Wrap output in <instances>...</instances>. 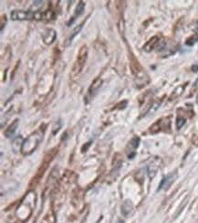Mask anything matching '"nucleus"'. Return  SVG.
<instances>
[{
    "mask_svg": "<svg viewBox=\"0 0 198 223\" xmlns=\"http://www.w3.org/2000/svg\"><path fill=\"white\" fill-rule=\"evenodd\" d=\"M43 136H44V129L41 127L38 129L37 131H35L34 133H32L31 135L22 143L20 150L22 155L23 156L31 155L39 146V143L43 139Z\"/></svg>",
    "mask_w": 198,
    "mask_h": 223,
    "instance_id": "nucleus-1",
    "label": "nucleus"
},
{
    "mask_svg": "<svg viewBox=\"0 0 198 223\" xmlns=\"http://www.w3.org/2000/svg\"><path fill=\"white\" fill-rule=\"evenodd\" d=\"M11 19L13 20H41L45 19V12L39 11H24V10H14L10 14Z\"/></svg>",
    "mask_w": 198,
    "mask_h": 223,
    "instance_id": "nucleus-2",
    "label": "nucleus"
},
{
    "mask_svg": "<svg viewBox=\"0 0 198 223\" xmlns=\"http://www.w3.org/2000/svg\"><path fill=\"white\" fill-rule=\"evenodd\" d=\"M87 57H88V48L86 45H83L79 51L76 62L74 63V66L72 68L71 75L73 77H76L81 73V72L82 71L84 65H85V62L87 61Z\"/></svg>",
    "mask_w": 198,
    "mask_h": 223,
    "instance_id": "nucleus-3",
    "label": "nucleus"
},
{
    "mask_svg": "<svg viewBox=\"0 0 198 223\" xmlns=\"http://www.w3.org/2000/svg\"><path fill=\"white\" fill-rule=\"evenodd\" d=\"M56 38H57V32L55 31L54 29H47L42 34L43 41L46 44H48V45L52 44Z\"/></svg>",
    "mask_w": 198,
    "mask_h": 223,
    "instance_id": "nucleus-4",
    "label": "nucleus"
},
{
    "mask_svg": "<svg viewBox=\"0 0 198 223\" xmlns=\"http://www.w3.org/2000/svg\"><path fill=\"white\" fill-rule=\"evenodd\" d=\"M175 178H176V173H173V174L168 175L166 178H164L163 179L162 183L160 184L158 190H160V189H167L175 182Z\"/></svg>",
    "mask_w": 198,
    "mask_h": 223,
    "instance_id": "nucleus-5",
    "label": "nucleus"
},
{
    "mask_svg": "<svg viewBox=\"0 0 198 223\" xmlns=\"http://www.w3.org/2000/svg\"><path fill=\"white\" fill-rule=\"evenodd\" d=\"M85 22H86V19L85 20H83V21L81 22L79 26H77L74 29H73L72 31L70 32V35L67 38V40H66V41H65V43H64V46L65 47H68V46H70V43H71V41L73 40V39L81 32V30L82 29V28H83V25L85 24Z\"/></svg>",
    "mask_w": 198,
    "mask_h": 223,
    "instance_id": "nucleus-6",
    "label": "nucleus"
},
{
    "mask_svg": "<svg viewBox=\"0 0 198 223\" xmlns=\"http://www.w3.org/2000/svg\"><path fill=\"white\" fill-rule=\"evenodd\" d=\"M18 124H19V120H18V119H16V120L11 124L10 125L8 126V128L6 130V132H5V135H6L7 137H11V136H13L14 134H15V132H16L17 129H18Z\"/></svg>",
    "mask_w": 198,
    "mask_h": 223,
    "instance_id": "nucleus-7",
    "label": "nucleus"
},
{
    "mask_svg": "<svg viewBox=\"0 0 198 223\" xmlns=\"http://www.w3.org/2000/svg\"><path fill=\"white\" fill-rule=\"evenodd\" d=\"M158 40H159V38L158 37H154L152 38L148 42L146 43L143 47V50H145L146 52H150L151 50H153L155 47H156L157 43H158Z\"/></svg>",
    "mask_w": 198,
    "mask_h": 223,
    "instance_id": "nucleus-8",
    "label": "nucleus"
},
{
    "mask_svg": "<svg viewBox=\"0 0 198 223\" xmlns=\"http://www.w3.org/2000/svg\"><path fill=\"white\" fill-rule=\"evenodd\" d=\"M132 211H133V205H132L131 202H129L127 200V201L124 202V203L122 204V214H123L124 216L127 217L128 215H130V214L132 213Z\"/></svg>",
    "mask_w": 198,
    "mask_h": 223,
    "instance_id": "nucleus-9",
    "label": "nucleus"
},
{
    "mask_svg": "<svg viewBox=\"0 0 198 223\" xmlns=\"http://www.w3.org/2000/svg\"><path fill=\"white\" fill-rule=\"evenodd\" d=\"M84 9H85V3L82 2V1H80L79 4H78V6H77V8H76V10H75V16L72 18V21L75 19L76 17H79V16H81V15L83 13ZM71 23H72V22H71ZM71 23H70V24H71ZM69 25H70V24H69Z\"/></svg>",
    "mask_w": 198,
    "mask_h": 223,
    "instance_id": "nucleus-10",
    "label": "nucleus"
},
{
    "mask_svg": "<svg viewBox=\"0 0 198 223\" xmlns=\"http://www.w3.org/2000/svg\"><path fill=\"white\" fill-rule=\"evenodd\" d=\"M101 85H102V80H101V79H96L93 82L92 85L91 86L90 90H89V94L91 95V93H95V92L101 87Z\"/></svg>",
    "mask_w": 198,
    "mask_h": 223,
    "instance_id": "nucleus-11",
    "label": "nucleus"
},
{
    "mask_svg": "<svg viewBox=\"0 0 198 223\" xmlns=\"http://www.w3.org/2000/svg\"><path fill=\"white\" fill-rule=\"evenodd\" d=\"M139 142H140L139 137H133V138L131 140V142L129 143V154H130V152L134 151V150L138 147Z\"/></svg>",
    "mask_w": 198,
    "mask_h": 223,
    "instance_id": "nucleus-12",
    "label": "nucleus"
},
{
    "mask_svg": "<svg viewBox=\"0 0 198 223\" xmlns=\"http://www.w3.org/2000/svg\"><path fill=\"white\" fill-rule=\"evenodd\" d=\"M197 41H198V35L195 34V35L190 37L187 40H186V45H188V46H193L195 43H196Z\"/></svg>",
    "mask_w": 198,
    "mask_h": 223,
    "instance_id": "nucleus-13",
    "label": "nucleus"
},
{
    "mask_svg": "<svg viewBox=\"0 0 198 223\" xmlns=\"http://www.w3.org/2000/svg\"><path fill=\"white\" fill-rule=\"evenodd\" d=\"M185 124V119L183 117H178L176 120V127L177 129H181L184 126V125Z\"/></svg>",
    "mask_w": 198,
    "mask_h": 223,
    "instance_id": "nucleus-14",
    "label": "nucleus"
},
{
    "mask_svg": "<svg viewBox=\"0 0 198 223\" xmlns=\"http://www.w3.org/2000/svg\"><path fill=\"white\" fill-rule=\"evenodd\" d=\"M4 19H5V17L3 16L1 19V31H3V29H4ZM5 24H6V22H5Z\"/></svg>",
    "mask_w": 198,
    "mask_h": 223,
    "instance_id": "nucleus-15",
    "label": "nucleus"
},
{
    "mask_svg": "<svg viewBox=\"0 0 198 223\" xmlns=\"http://www.w3.org/2000/svg\"><path fill=\"white\" fill-rule=\"evenodd\" d=\"M197 102H198V97H197Z\"/></svg>",
    "mask_w": 198,
    "mask_h": 223,
    "instance_id": "nucleus-16",
    "label": "nucleus"
}]
</instances>
